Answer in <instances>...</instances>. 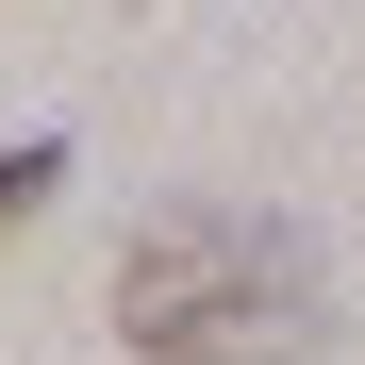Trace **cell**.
Listing matches in <instances>:
<instances>
[{
	"mask_svg": "<svg viewBox=\"0 0 365 365\" xmlns=\"http://www.w3.org/2000/svg\"><path fill=\"white\" fill-rule=\"evenodd\" d=\"M116 332L133 365H316L332 349V282L282 216H216L182 200L116 250Z\"/></svg>",
	"mask_w": 365,
	"mask_h": 365,
	"instance_id": "cell-1",
	"label": "cell"
},
{
	"mask_svg": "<svg viewBox=\"0 0 365 365\" xmlns=\"http://www.w3.org/2000/svg\"><path fill=\"white\" fill-rule=\"evenodd\" d=\"M50 182H67V133H17V150H0V232H17Z\"/></svg>",
	"mask_w": 365,
	"mask_h": 365,
	"instance_id": "cell-2",
	"label": "cell"
}]
</instances>
